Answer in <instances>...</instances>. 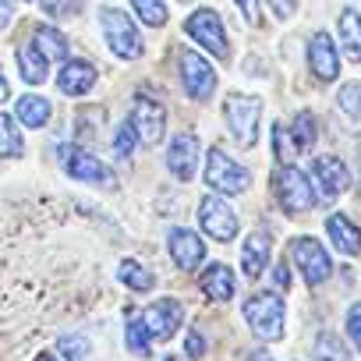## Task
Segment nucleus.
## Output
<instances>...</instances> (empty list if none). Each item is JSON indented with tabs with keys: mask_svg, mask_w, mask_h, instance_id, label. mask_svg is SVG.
Wrapping results in <instances>:
<instances>
[{
	"mask_svg": "<svg viewBox=\"0 0 361 361\" xmlns=\"http://www.w3.org/2000/svg\"><path fill=\"white\" fill-rule=\"evenodd\" d=\"M347 336H350L354 350H361V301L350 305V312H347Z\"/></svg>",
	"mask_w": 361,
	"mask_h": 361,
	"instance_id": "35",
	"label": "nucleus"
},
{
	"mask_svg": "<svg viewBox=\"0 0 361 361\" xmlns=\"http://www.w3.org/2000/svg\"><path fill=\"white\" fill-rule=\"evenodd\" d=\"M273 149H276V159L280 163H290L294 156H298V145H294V138H290V131L283 128V124H273Z\"/></svg>",
	"mask_w": 361,
	"mask_h": 361,
	"instance_id": "32",
	"label": "nucleus"
},
{
	"mask_svg": "<svg viewBox=\"0 0 361 361\" xmlns=\"http://www.w3.org/2000/svg\"><path fill=\"white\" fill-rule=\"evenodd\" d=\"M252 361H273V357H269V350H255V354H252Z\"/></svg>",
	"mask_w": 361,
	"mask_h": 361,
	"instance_id": "42",
	"label": "nucleus"
},
{
	"mask_svg": "<svg viewBox=\"0 0 361 361\" xmlns=\"http://www.w3.org/2000/svg\"><path fill=\"white\" fill-rule=\"evenodd\" d=\"M131 124H135L138 142L156 145V142H163V131H166V114H163V106H159V103H152L149 96H138V99H135Z\"/></svg>",
	"mask_w": 361,
	"mask_h": 361,
	"instance_id": "11",
	"label": "nucleus"
},
{
	"mask_svg": "<svg viewBox=\"0 0 361 361\" xmlns=\"http://www.w3.org/2000/svg\"><path fill=\"white\" fill-rule=\"evenodd\" d=\"M326 231H329V241L336 245L340 255H361V231H357L347 216L333 213V216L326 220Z\"/></svg>",
	"mask_w": 361,
	"mask_h": 361,
	"instance_id": "19",
	"label": "nucleus"
},
{
	"mask_svg": "<svg viewBox=\"0 0 361 361\" xmlns=\"http://www.w3.org/2000/svg\"><path fill=\"white\" fill-rule=\"evenodd\" d=\"M206 185L213 192H224V195H241L252 185V170L241 166L238 159H231L224 149H209V156H206Z\"/></svg>",
	"mask_w": 361,
	"mask_h": 361,
	"instance_id": "2",
	"label": "nucleus"
},
{
	"mask_svg": "<svg viewBox=\"0 0 361 361\" xmlns=\"http://www.w3.org/2000/svg\"><path fill=\"white\" fill-rule=\"evenodd\" d=\"M238 8H241L248 25H259V0H238Z\"/></svg>",
	"mask_w": 361,
	"mask_h": 361,
	"instance_id": "38",
	"label": "nucleus"
},
{
	"mask_svg": "<svg viewBox=\"0 0 361 361\" xmlns=\"http://www.w3.org/2000/svg\"><path fill=\"white\" fill-rule=\"evenodd\" d=\"M290 259L298 262V269H301V276H305L308 287L326 283L329 273H333V262H329L326 248H322L315 238H294V241H290Z\"/></svg>",
	"mask_w": 361,
	"mask_h": 361,
	"instance_id": "7",
	"label": "nucleus"
},
{
	"mask_svg": "<svg viewBox=\"0 0 361 361\" xmlns=\"http://www.w3.org/2000/svg\"><path fill=\"white\" fill-rule=\"evenodd\" d=\"M273 11H276L280 18H290V15H294V4H290V0H273Z\"/></svg>",
	"mask_w": 361,
	"mask_h": 361,
	"instance_id": "40",
	"label": "nucleus"
},
{
	"mask_svg": "<svg viewBox=\"0 0 361 361\" xmlns=\"http://www.w3.org/2000/svg\"><path fill=\"white\" fill-rule=\"evenodd\" d=\"M47 64H50V61H47L32 43H29V47L22 50V57H18V71H22V78H25L29 85H43V82H47Z\"/></svg>",
	"mask_w": 361,
	"mask_h": 361,
	"instance_id": "24",
	"label": "nucleus"
},
{
	"mask_svg": "<svg viewBox=\"0 0 361 361\" xmlns=\"http://www.w3.org/2000/svg\"><path fill=\"white\" fill-rule=\"evenodd\" d=\"M340 43L350 61H361V15L354 8H347L340 15Z\"/></svg>",
	"mask_w": 361,
	"mask_h": 361,
	"instance_id": "23",
	"label": "nucleus"
},
{
	"mask_svg": "<svg viewBox=\"0 0 361 361\" xmlns=\"http://www.w3.org/2000/svg\"><path fill=\"white\" fill-rule=\"evenodd\" d=\"M99 22H103L106 43H110V50H114L117 57L135 61V57L142 54V36H138L135 22H131L124 11H117V8H103V11H99Z\"/></svg>",
	"mask_w": 361,
	"mask_h": 361,
	"instance_id": "4",
	"label": "nucleus"
},
{
	"mask_svg": "<svg viewBox=\"0 0 361 361\" xmlns=\"http://www.w3.org/2000/svg\"><path fill=\"white\" fill-rule=\"evenodd\" d=\"M290 138H294L298 152H301V149H308V145L315 142V117H312V114H298V117H294V124H290Z\"/></svg>",
	"mask_w": 361,
	"mask_h": 361,
	"instance_id": "29",
	"label": "nucleus"
},
{
	"mask_svg": "<svg viewBox=\"0 0 361 361\" xmlns=\"http://www.w3.org/2000/svg\"><path fill=\"white\" fill-rule=\"evenodd\" d=\"M36 361H57V357H54V354H39Z\"/></svg>",
	"mask_w": 361,
	"mask_h": 361,
	"instance_id": "43",
	"label": "nucleus"
},
{
	"mask_svg": "<svg viewBox=\"0 0 361 361\" xmlns=\"http://www.w3.org/2000/svg\"><path fill=\"white\" fill-rule=\"evenodd\" d=\"M117 276H121V283H128L131 290H149V287H152V273H149L145 266H138L135 259H124V262L117 266Z\"/></svg>",
	"mask_w": 361,
	"mask_h": 361,
	"instance_id": "27",
	"label": "nucleus"
},
{
	"mask_svg": "<svg viewBox=\"0 0 361 361\" xmlns=\"http://www.w3.org/2000/svg\"><path fill=\"white\" fill-rule=\"evenodd\" d=\"M180 319H185V308H180V301H173V298H163V301L149 305L145 315H142L149 336H156V340H170L180 329Z\"/></svg>",
	"mask_w": 361,
	"mask_h": 361,
	"instance_id": "13",
	"label": "nucleus"
},
{
	"mask_svg": "<svg viewBox=\"0 0 361 361\" xmlns=\"http://www.w3.org/2000/svg\"><path fill=\"white\" fill-rule=\"evenodd\" d=\"M135 142H138V135H135V124H131V121H124V124L117 128V138H114L110 145H114V152H117V156H131Z\"/></svg>",
	"mask_w": 361,
	"mask_h": 361,
	"instance_id": "34",
	"label": "nucleus"
},
{
	"mask_svg": "<svg viewBox=\"0 0 361 361\" xmlns=\"http://www.w3.org/2000/svg\"><path fill=\"white\" fill-rule=\"evenodd\" d=\"M312 177L319 180L322 202H329V199H336L340 192L350 188V170H347L343 159H336V156H319V159L312 163Z\"/></svg>",
	"mask_w": 361,
	"mask_h": 361,
	"instance_id": "12",
	"label": "nucleus"
},
{
	"mask_svg": "<svg viewBox=\"0 0 361 361\" xmlns=\"http://www.w3.org/2000/svg\"><path fill=\"white\" fill-rule=\"evenodd\" d=\"M199 224H202V231L213 238V241H234L238 238V216H234V209L224 202V199H216V195H206L202 202H199Z\"/></svg>",
	"mask_w": 361,
	"mask_h": 361,
	"instance_id": "8",
	"label": "nucleus"
},
{
	"mask_svg": "<svg viewBox=\"0 0 361 361\" xmlns=\"http://www.w3.org/2000/svg\"><path fill=\"white\" fill-rule=\"evenodd\" d=\"M166 166L177 180H192L195 170H199V138L195 135H177L170 142V152H166Z\"/></svg>",
	"mask_w": 361,
	"mask_h": 361,
	"instance_id": "15",
	"label": "nucleus"
},
{
	"mask_svg": "<svg viewBox=\"0 0 361 361\" xmlns=\"http://www.w3.org/2000/svg\"><path fill=\"white\" fill-rule=\"evenodd\" d=\"M180 75H185V89L192 99H209L213 89H216V75L209 68L206 57H199L195 50H185L180 54Z\"/></svg>",
	"mask_w": 361,
	"mask_h": 361,
	"instance_id": "9",
	"label": "nucleus"
},
{
	"mask_svg": "<svg viewBox=\"0 0 361 361\" xmlns=\"http://www.w3.org/2000/svg\"><path fill=\"white\" fill-rule=\"evenodd\" d=\"M269 234L266 231H255V234H248V241H245V255H241V269H245V276H252V280H259L262 273H266V262H269Z\"/></svg>",
	"mask_w": 361,
	"mask_h": 361,
	"instance_id": "18",
	"label": "nucleus"
},
{
	"mask_svg": "<svg viewBox=\"0 0 361 361\" xmlns=\"http://www.w3.org/2000/svg\"><path fill=\"white\" fill-rule=\"evenodd\" d=\"M57 85H61L64 96H85L96 85V68L89 61H64V68L57 75Z\"/></svg>",
	"mask_w": 361,
	"mask_h": 361,
	"instance_id": "17",
	"label": "nucleus"
},
{
	"mask_svg": "<svg viewBox=\"0 0 361 361\" xmlns=\"http://www.w3.org/2000/svg\"><path fill=\"white\" fill-rule=\"evenodd\" d=\"M245 319H248V326H252V333L259 340H269L273 343V340L283 336V301L276 294H269V290L252 294L245 301Z\"/></svg>",
	"mask_w": 361,
	"mask_h": 361,
	"instance_id": "3",
	"label": "nucleus"
},
{
	"mask_svg": "<svg viewBox=\"0 0 361 361\" xmlns=\"http://www.w3.org/2000/svg\"><path fill=\"white\" fill-rule=\"evenodd\" d=\"M202 294L209 298V301H231L234 298V273H231V266H224V262H213L206 273H202Z\"/></svg>",
	"mask_w": 361,
	"mask_h": 361,
	"instance_id": "20",
	"label": "nucleus"
},
{
	"mask_svg": "<svg viewBox=\"0 0 361 361\" xmlns=\"http://www.w3.org/2000/svg\"><path fill=\"white\" fill-rule=\"evenodd\" d=\"M166 245H170V259L177 262V269H185V273L199 269V262L206 259V241L195 231H188V227H173Z\"/></svg>",
	"mask_w": 361,
	"mask_h": 361,
	"instance_id": "14",
	"label": "nucleus"
},
{
	"mask_svg": "<svg viewBox=\"0 0 361 361\" xmlns=\"http://www.w3.org/2000/svg\"><path fill=\"white\" fill-rule=\"evenodd\" d=\"M131 8H135V15L142 18V25H149V29H163L166 18H170L163 0H131Z\"/></svg>",
	"mask_w": 361,
	"mask_h": 361,
	"instance_id": "26",
	"label": "nucleus"
},
{
	"mask_svg": "<svg viewBox=\"0 0 361 361\" xmlns=\"http://www.w3.org/2000/svg\"><path fill=\"white\" fill-rule=\"evenodd\" d=\"M185 350H188V357H202V354H206V336H202L199 329H192V333H188Z\"/></svg>",
	"mask_w": 361,
	"mask_h": 361,
	"instance_id": "37",
	"label": "nucleus"
},
{
	"mask_svg": "<svg viewBox=\"0 0 361 361\" xmlns=\"http://www.w3.org/2000/svg\"><path fill=\"white\" fill-rule=\"evenodd\" d=\"M315 361H350V354L343 350V343L333 333H319V340H315Z\"/></svg>",
	"mask_w": 361,
	"mask_h": 361,
	"instance_id": "28",
	"label": "nucleus"
},
{
	"mask_svg": "<svg viewBox=\"0 0 361 361\" xmlns=\"http://www.w3.org/2000/svg\"><path fill=\"white\" fill-rule=\"evenodd\" d=\"M185 32H188L202 50H209L213 57H220V61H227V57H231V43H227V32H224V22H220V15H216V11L199 8L195 15H188Z\"/></svg>",
	"mask_w": 361,
	"mask_h": 361,
	"instance_id": "5",
	"label": "nucleus"
},
{
	"mask_svg": "<svg viewBox=\"0 0 361 361\" xmlns=\"http://www.w3.org/2000/svg\"><path fill=\"white\" fill-rule=\"evenodd\" d=\"M308 64H312V75L319 82H336L340 57H336V47H333L329 32H315L312 36V43H308Z\"/></svg>",
	"mask_w": 361,
	"mask_h": 361,
	"instance_id": "16",
	"label": "nucleus"
},
{
	"mask_svg": "<svg viewBox=\"0 0 361 361\" xmlns=\"http://www.w3.org/2000/svg\"><path fill=\"white\" fill-rule=\"evenodd\" d=\"M224 117H227V128L234 135V142L241 149H252L259 142V117H262V99L255 96H245V92H231L224 99Z\"/></svg>",
	"mask_w": 361,
	"mask_h": 361,
	"instance_id": "1",
	"label": "nucleus"
},
{
	"mask_svg": "<svg viewBox=\"0 0 361 361\" xmlns=\"http://www.w3.org/2000/svg\"><path fill=\"white\" fill-rule=\"evenodd\" d=\"M340 110L347 114V117H361V82H347V85H340Z\"/></svg>",
	"mask_w": 361,
	"mask_h": 361,
	"instance_id": "31",
	"label": "nucleus"
},
{
	"mask_svg": "<svg viewBox=\"0 0 361 361\" xmlns=\"http://www.w3.org/2000/svg\"><path fill=\"white\" fill-rule=\"evenodd\" d=\"M11 96V89H8V78H4V68H0V103H4Z\"/></svg>",
	"mask_w": 361,
	"mask_h": 361,
	"instance_id": "41",
	"label": "nucleus"
},
{
	"mask_svg": "<svg viewBox=\"0 0 361 361\" xmlns=\"http://www.w3.org/2000/svg\"><path fill=\"white\" fill-rule=\"evenodd\" d=\"M0 4H4V0H0Z\"/></svg>",
	"mask_w": 361,
	"mask_h": 361,
	"instance_id": "44",
	"label": "nucleus"
},
{
	"mask_svg": "<svg viewBox=\"0 0 361 361\" xmlns=\"http://www.w3.org/2000/svg\"><path fill=\"white\" fill-rule=\"evenodd\" d=\"M149 340H152V336H149L145 322H142V319H131V322H128V350L138 354V357H149V350H152Z\"/></svg>",
	"mask_w": 361,
	"mask_h": 361,
	"instance_id": "30",
	"label": "nucleus"
},
{
	"mask_svg": "<svg viewBox=\"0 0 361 361\" xmlns=\"http://www.w3.org/2000/svg\"><path fill=\"white\" fill-rule=\"evenodd\" d=\"M273 280H276V287H283V290L290 287V269H287V262H280V266L273 269Z\"/></svg>",
	"mask_w": 361,
	"mask_h": 361,
	"instance_id": "39",
	"label": "nucleus"
},
{
	"mask_svg": "<svg viewBox=\"0 0 361 361\" xmlns=\"http://www.w3.org/2000/svg\"><path fill=\"white\" fill-rule=\"evenodd\" d=\"M15 114H18V124H25V128H43L47 121H50V103L43 99V96H36V92H25L18 103H15Z\"/></svg>",
	"mask_w": 361,
	"mask_h": 361,
	"instance_id": "22",
	"label": "nucleus"
},
{
	"mask_svg": "<svg viewBox=\"0 0 361 361\" xmlns=\"http://www.w3.org/2000/svg\"><path fill=\"white\" fill-rule=\"evenodd\" d=\"M43 11H47V15H57V18H64V15L78 11V0H43Z\"/></svg>",
	"mask_w": 361,
	"mask_h": 361,
	"instance_id": "36",
	"label": "nucleus"
},
{
	"mask_svg": "<svg viewBox=\"0 0 361 361\" xmlns=\"http://www.w3.org/2000/svg\"><path fill=\"white\" fill-rule=\"evenodd\" d=\"M22 152H25V142H22V135H18L15 117L0 114V156H22Z\"/></svg>",
	"mask_w": 361,
	"mask_h": 361,
	"instance_id": "25",
	"label": "nucleus"
},
{
	"mask_svg": "<svg viewBox=\"0 0 361 361\" xmlns=\"http://www.w3.org/2000/svg\"><path fill=\"white\" fill-rule=\"evenodd\" d=\"M276 195H280V206L287 213H305V209H312L319 202L315 192H312V180L290 163H283L276 170Z\"/></svg>",
	"mask_w": 361,
	"mask_h": 361,
	"instance_id": "6",
	"label": "nucleus"
},
{
	"mask_svg": "<svg viewBox=\"0 0 361 361\" xmlns=\"http://www.w3.org/2000/svg\"><path fill=\"white\" fill-rule=\"evenodd\" d=\"M61 163H64V170H68L75 180H89V185H103V180H110V170H106L92 152H85V149H78V145H71V142L61 145Z\"/></svg>",
	"mask_w": 361,
	"mask_h": 361,
	"instance_id": "10",
	"label": "nucleus"
},
{
	"mask_svg": "<svg viewBox=\"0 0 361 361\" xmlns=\"http://www.w3.org/2000/svg\"><path fill=\"white\" fill-rule=\"evenodd\" d=\"M32 47H36L47 61H57V64L68 61V39H64V32L54 29V25H36V32H32Z\"/></svg>",
	"mask_w": 361,
	"mask_h": 361,
	"instance_id": "21",
	"label": "nucleus"
},
{
	"mask_svg": "<svg viewBox=\"0 0 361 361\" xmlns=\"http://www.w3.org/2000/svg\"><path fill=\"white\" fill-rule=\"evenodd\" d=\"M57 350L68 361H89V340H82V336H61L57 340Z\"/></svg>",
	"mask_w": 361,
	"mask_h": 361,
	"instance_id": "33",
	"label": "nucleus"
}]
</instances>
